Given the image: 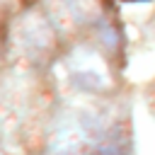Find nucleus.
Segmentation results:
<instances>
[{
	"label": "nucleus",
	"mask_w": 155,
	"mask_h": 155,
	"mask_svg": "<svg viewBox=\"0 0 155 155\" xmlns=\"http://www.w3.org/2000/svg\"><path fill=\"white\" fill-rule=\"evenodd\" d=\"M68 68L70 75L75 78V82L85 90H104L109 87V70L107 63L102 61V56L87 46H80L70 53L68 58Z\"/></svg>",
	"instance_id": "nucleus-1"
},
{
	"label": "nucleus",
	"mask_w": 155,
	"mask_h": 155,
	"mask_svg": "<svg viewBox=\"0 0 155 155\" xmlns=\"http://www.w3.org/2000/svg\"><path fill=\"white\" fill-rule=\"evenodd\" d=\"M0 155H2V153H0Z\"/></svg>",
	"instance_id": "nucleus-2"
}]
</instances>
